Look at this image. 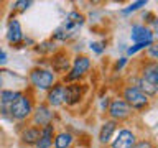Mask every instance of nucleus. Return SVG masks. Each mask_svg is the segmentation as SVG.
Listing matches in <instances>:
<instances>
[{
  "label": "nucleus",
  "instance_id": "obj_32",
  "mask_svg": "<svg viewBox=\"0 0 158 148\" xmlns=\"http://www.w3.org/2000/svg\"><path fill=\"white\" fill-rule=\"evenodd\" d=\"M0 145H2V133H0Z\"/></svg>",
  "mask_w": 158,
  "mask_h": 148
},
{
  "label": "nucleus",
  "instance_id": "obj_18",
  "mask_svg": "<svg viewBox=\"0 0 158 148\" xmlns=\"http://www.w3.org/2000/svg\"><path fill=\"white\" fill-rule=\"evenodd\" d=\"M56 123H48L40 128V138L35 148H53V138L56 135Z\"/></svg>",
  "mask_w": 158,
  "mask_h": 148
},
{
  "label": "nucleus",
  "instance_id": "obj_27",
  "mask_svg": "<svg viewBox=\"0 0 158 148\" xmlns=\"http://www.w3.org/2000/svg\"><path fill=\"white\" fill-rule=\"evenodd\" d=\"M127 64H128V58L127 56H120L115 63H114V72H120Z\"/></svg>",
  "mask_w": 158,
  "mask_h": 148
},
{
  "label": "nucleus",
  "instance_id": "obj_29",
  "mask_svg": "<svg viewBox=\"0 0 158 148\" xmlns=\"http://www.w3.org/2000/svg\"><path fill=\"white\" fill-rule=\"evenodd\" d=\"M8 63V56H7V53L3 51V48L0 46V69H3V66Z\"/></svg>",
  "mask_w": 158,
  "mask_h": 148
},
{
  "label": "nucleus",
  "instance_id": "obj_5",
  "mask_svg": "<svg viewBox=\"0 0 158 148\" xmlns=\"http://www.w3.org/2000/svg\"><path fill=\"white\" fill-rule=\"evenodd\" d=\"M106 115H107V118H110V120L117 122L118 125H120V123H125L128 120H132L133 115H135V112L128 107V104L123 101L120 96H114V97H110V104H109Z\"/></svg>",
  "mask_w": 158,
  "mask_h": 148
},
{
  "label": "nucleus",
  "instance_id": "obj_14",
  "mask_svg": "<svg viewBox=\"0 0 158 148\" xmlns=\"http://www.w3.org/2000/svg\"><path fill=\"white\" fill-rule=\"evenodd\" d=\"M140 69L137 71V74L142 79H145L147 82H150L152 86L158 87V63L156 61H147V59H142L138 63Z\"/></svg>",
  "mask_w": 158,
  "mask_h": 148
},
{
  "label": "nucleus",
  "instance_id": "obj_20",
  "mask_svg": "<svg viewBox=\"0 0 158 148\" xmlns=\"http://www.w3.org/2000/svg\"><path fill=\"white\" fill-rule=\"evenodd\" d=\"M59 49L58 46V43H54L51 38H48V39H43V41H40L36 43L33 46V51L38 54V56H41V58H49L51 54H54Z\"/></svg>",
  "mask_w": 158,
  "mask_h": 148
},
{
  "label": "nucleus",
  "instance_id": "obj_23",
  "mask_svg": "<svg viewBox=\"0 0 158 148\" xmlns=\"http://www.w3.org/2000/svg\"><path fill=\"white\" fill-rule=\"evenodd\" d=\"M31 5H33L31 0H17V2L12 3L10 8H12V12H15V13H23V12H27Z\"/></svg>",
  "mask_w": 158,
  "mask_h": 148
},
{
  "label": "nucleus",
  "instance_id": "obj_21",
  "mask_svg": "<svg viewBox=\"0 0 158 148\" xmlns=\"http://www.w3.org/2000/svg\"><path fill=\"white\" fill-rule=\"evenodd\" d=\"M147 5H148L147 0H135V2L128 3L127 7L120 8V15H132V13L138 12V10H142L143 7H147Z\"/></svg>",
  "mask_w": 158,
  "mask_h": 148
},
{
  "label": "nucleus",
  "instance_id": "obj_1",
  "mask_svg": "<svg viewBox=\"0 0 158 148\" xmlns=\"http://www.w3.org/2000/svg\"><path fill=\"white\" fill-rule=\"evenodd\" d=\"M36 105L35 92L31 89H20L17 99L10 107V122L15 123H27L33 113V109Z\"/></svg>",
  "mask_w": 158,
  "mask_h": 148
},
{
  "label": "nucleus",
  "instance_id": "obj_24",
  "mask_svg": "<svg viewBox=\"0 0 158 148\" xmlns=\"http://www.w3.org/2000/svg\"><path fill=\"white\" fill-rule=\"evenodd\" d=\"M145 59L147 61H156L158 63V44L153 43L152 46L145 49Z\"/></svg>",
  "mask_w": 158,
  "mask_h": 148
},
{
  "label": "nucleus",
  "instance_id": "obj_17",
  "mask_svg": "<svg viewBox=\"0 0 158 148\" xmlns=\"http://www.w3.org/2000/svg\"><path fill=\"white\" fill-rule=\"evenodd\" d=\"M156 35L148 27L143 23H133L130 28V41L132 44L135 43H143V41H155Z\"/></svg>",
  "mask_w": 158,
  "mask_h": 148
},
{
  "label": "nucleus",
  "instance_id": "obj_11",
  "mask_svg": "<svg viewBox=\"0 0 158 148\" xmlns=\"http://www.w3.org/2000/svg\"><path fill=\"white\" fill-rule=\"evenodd\" d=\"M79 30H81V27L71 23L69 20H64L58 28H54V31L51 35V39L54 43H68L76 36Z\"/></svg>",
  "mask_w": 158,
  "mask_h": 148
},
{
  "label": "nucleus",
  "instance_id": "obj_31",
  "mask_svg": "<svg viewBox=\"0 0 158 148\" xmlns=\"http://www.w3.org/2000/svg\"><path fill=\"white\" fill-rule=\"evenodd\" d=\"M3 76H5V69H0V91L5 87V79H3Z\"/></svg>",
  "mask_w": 158,
  "mask_h": 148
},
{
  "label": "nucleus",
  "instance_id": "obj_13",
  "mask_svg": "<svg viewBox=\"0 0 158 148\" xmlns=\"http://www.w3.org/2000/svg\"><path fill=\"white\" fill-rule=\"evenodd\" d=\"M63 94H64V84L58 79V81L53 84V87L44 94V104H46L48 107H51L53 110L61 109L63 107Z\"/></svg>",
  "mask_w": 158,
  "mask_h": 148
},
{
  "label": "nucleus",
  "instance_id": "obj_28",
  "mask_svg": "<svg viewBox=\"0 0 158 148\" xmlns=\"http://www.w3.org/2000/svg\"><path fill=\"white\" fill-rule=\"evenodd\" d=\"M109 104H110V96H104V97L99 99V110H101V113H106L107 112Z\"/></svg>",
  "mask_w": 158,
  "mask_h": 148
},
{
  "label": "nucleus",
  "instance_id": "obj_30",
  "mask_svg": "<svg viewBox=\"0 0 158 148\" xmlns=\"http://www.w3.org/2000/svg\"><path fill=\"white\" fill-rule=\"evenodd\" d=\"M27 44H28V46H35V44H36V41H35V39L33 38H30V36H25V39H23V46H27Z\"/></svg>",
  "mask_w": 158,
  "mask_h": 148
},
{
  "label": "nucleus",
  "instance_id": "obj_15",
  "mask_svg": "<svg viewBox=\"0 0 158 148\" xmlns=\"http://www.w3.org/2000/svg\"><path fill=\"white\" fill-rule=\"evenodd\" d=\"M117 128H118V123H117V122L110 120V118H106V120L101 123V127H99L97 142L101 143L102 146H109V143L112 142L114 135H115Z\"/></svg>",
  "mask_w": 158,
  "mask_h": 148
},
{
  "label": "nucleus",
  "instance_id": "obj_9",
  "mask_svg": "<svg viewBox=\"0 0 158 148\" xmlns=\"http://www.w3.org/2000/svg\"><path fill=\"white\" fill-rule=\"evenodd\" d=\"M135 128L132 127H118L112 142L109 143V148H133L138 140Z\"/></svg>",
  "mask_w": 158,
  "mask_h": 148
},
{
  "label": "nucleus",
  "instance_id": "obj_7",
  "mask_svg": "<svg viewBox=\"0 0 158 148\" xmlns=\"http://www.w3.org/2000/svg\"><path fill=\"white\" fill-rule=\"evenodd\" d=\"M71 53L68 51L66 48H59L54 54L48 58V64H49V69L56 74L58 79L63 77L64 74H68L69 68H71Z\"/></svg>",
  "mask_w": 158,
  "mask_h": 148
},
{
  "label": "nucleus",
  "instance_id": "obj_10",
  "mask_svg": "<svg viewBox=\"0 0 158 148\" xmlns=\"http://www.w3.org/2000/svg\"><path fill=\"white\" fill-rule=\"evenodd\" d=\"M5 39L12 48H22L23 46V39H25V33L22 28L20 20L15 17H10L8 23H7V33H5Z\"/></svg>",
  "mask_w": 158,
  "mask_h": 148
},
{
  "label": "nucleus",
  "instance_id": "obj_6",
  "mask_svg": "<svg viewBox=\"0 0 158 148\" xmlns=\"http://www.w3.org/2000/svg\"><path fill=\"white\" fill-rule=\"evenodd\" d=\"M89 91V86L86 82H71L64 84V94H63V105L68 109H74L86 99V94Z\"/></svg>",
  "mask_w": 158,
  "mask_h": 148
},
{
  "label": "nucleus",
  "instance_id": "obj_26",
  "mask_svg": "<svg viewBox=\"0 0 158 148\" xmlns=\"http://www.w3.org/2000/svg\"><path fill=\"white\" fill-rule=\"evenodd\" d=\"M133 148H156V145H155V142H153L152 138L143 137V138H138Z\"/></svg>",
  "mask_w": 158,
  "mask_h": 148
},
{
  "label": "nucleus",
  "instance_id": "obj_19",
  "mask_svg": "<svg viewBox=\"0 0 158 148\" xmlns=\"http://www.w3.org/2000/svg\"><path fill=\"white\" fill-rule=\"evenodd\" d=\"M76 143V137L66 128L56 130V135L53 138V148H73Z\"/></svg>",
  "mask_w": 158,
  "mask_h": 148
},
{
  "label": "nucleus",
  "instance_id": "obj_2",
  "mask_svg": "<svg viewBox=\"0 0 158 148\" xmlns=\"http://www.w3.org/2000/svg\"><path fill=\"white\" fill-rule=\"evenodd\" d=\"M92 69V59L87 54L79 53L71 59V68H69L68 74L59 79L63 84H71V82H84V79L89 76Z\"/></svg>",
  "mask_w": 158,
  "mask_h": 148
},
{
  "label": "nucleus",
  "instance_id": "obj_22",
  "mask_svg": "<svg viewBox=\"0 0 158 148\" xmlns=\"http://www.w3.org/2000/svg\"><path fill=\"white\" fill-rule=\"evenodd\" d=\"M66 20H69L71 23L82 28V25L86 23V15H84L82 12H79V10H71V12L66 15Z\"/></svg>",
  "mask_w": 158,
  "mask_h": 148
},
{
  "label": "nucleus",
  "instance_id": "obj_25",
  "mask_svg": "<svg viewBox=\"0 0 158 148\" xmlns=\"http://www.w3.org/2000/svg\"><path fill=\"white\" fill-rule=\"evenodd\" d=\"M106 43L104 41H91L89 43V49L94 53V54H97V56H101V54L106 53Z\"/></svg>",
  "mask_w": 158,
  "mask_h": 148
},
{
  "label": "nucleus",
  "instance_id": "obj_33",
  "mask_svg": "<svg viewBox=\"0 0 158 148\" xmlns=\"http://www.w3.org/2000/svg\"><path fill=\"white\" fill-rule=\"evenodd\" d=\"M92 148H94V146H92Z\"/></svg>",
  "mask_w": 158,
  "mask_h": 148
},
{
  "label": "nucleus",
  "instance_id": "obj_4",
  "mask_svg": "<svg viewBox=\"0 0 158 148\" xmlns=\"http://www.w3.org/2000/svg\"><path fill=\"white\" fill-rule=\"evenodd\" d=\"M118 96H120L123 101L128 104V107H130L135 113L147 112L148 109L152 107V104H153L152 99L147 97L145 94L140 91V89H137V87H133V86H127V84H123V86H122Z\"/></svg>",
  "mask_w": 158,
  "mask_h": 148
},
{
  "label": "nucleus",
  "instance_id": "obj_3",
  "mask_svg": "<svg viewBox=\"0 0 158 148\" xmlns=\"http://www.w3.org/2000/svg\"><path fill=\"white\" fill-rule=\"evenodd\" d=\"M56 81H58V76L49 68L33 66L28 71V84H30V89L33 92H44L46 94Z\"/></svg>",
  "mask_w": 158,
  "mask_h": 148
},
{
  "label": "nucleus",
  "instance_id": "obj_12",
  "mask_svg": "<svg viewBox=\"0 0 158 148\" xmlns=\"http://www.w3.org/2000/svg\"><path fill=\"white\" fill-rule=\"evenodd\" d=\"M18 92L20 89H12V87H3L0 91V118L10 122V107L17 99Z\"/></svg>",
  "mask_w": 158,
  "mask_h": 148
},
{
  "label": "nucleus",
  "instance_id": "obj_8",
  "mask_svg": "<svg viewBox=\"0 0 158 148\" xmlns=\"http://www.w3.org/2000/svg\"><path fill=\"white\" fill-rule=\"evenodd\" d=\"M54 120H56V112L53 110L51 107H48L46 104H44V101H40L36 102V105H35L33 109V113L31 117H30V123L35 127H44L48 125V123H54Z\"/></svg>",
  "mask_w": 158,
  "mask_h": 148
},
{
  "label": "nucleus",
  "instance_id": "obj_16",
  "mask_svg": "<svg viewBox=\"0 0 158 148\" xmlns=\"http://www.w3.org/2000/svg\"><path fill=\"white\" fill-rule=\"evenodd\" d=\"M20 145L25 148H35L38 138H40V127H35L31 123H27L18 133Z\"/></svg>",
  "mask_w": 158,
  "mask_h": 148
}]
</instances>
